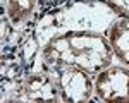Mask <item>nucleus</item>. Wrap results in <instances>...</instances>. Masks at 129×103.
<instances>
[{
    "mask_svg": "<svg viewBox=\"0 0 129 103\" xmlns=\"http://www.w3.org/2000/svg\"><path fill=\"white\" fill-rule=\"evenodd\" d=\"M110 46L115 57L129 65V17L114 22L110 29Z\"/></svg>",
    "mask_w": 129,
    "mask_h": 103,
    "instance_id": "39448f33",
    "label": "nucleus"
},
{
    "mask_svg": "<svg viewBox=\"0 0 129 103\" xmlns=\"http://www.w3.org/2000/svg\"><path fill=\"white\" fill-rule=\"evenodd\" d=\"M95 91L102 101H129V71L124 67H110L96 76Z\"/></svg>",
    "mask_w": 129,
    "mask_h": 103,
    "instance_id": "7ed1b4c3",
    "label": "nucleus"
},
{
    "mask_svg": "<svg viewBox=\"0 0 129 103\" xmlns=\"http://www.w3.org/2000/svg\"><path fill=\"white\" fill-rule=\"evenodd\" d=\"M55 84L59 89L60 100L71 103L88 101L91 98L93 82L88 72L76 67H55Z\"/></svg>",
    "mask_w": 129,
    "mask_h": 103,
    "instance_id": "f03ea898",
    "label": "nucleus"
},
{
    "mask_svg": "<svg viewBox=\"0 0 129 103\" xmlns=\"http://www.w3.org/2000/svg\"><path fill=\"white\" fill-rule=\"evenodd\" d=\"M112 53V46L103 36L76 31L53 38L43 50V60L52 69L76 67L93 74L110 65Z\"/></svg>",
    "mask_w": 129,
    "mask_h": 103,
    "instance_id": "f257e3e1",
    "label": "nucleus"
},
{
    "mask_svg": "<svg viewBox=\"0 0 129 103\" xmlns=\"http://www.w3.org/2000/svg\"><path fill=\"white\" fill-rule=\"evenodd\" d=\"M107 2L112 5V9L115 12L129 17V0H107Z\"/></svg>",
    "mask_w": 129,
    "mask_h": 103,
    "instance_id": "0eeeda50",
    "label": "nucleus"
},
{
    "mask_svg": "<svg viewBox=\"0 0 129 103\" xmlns=\"http://www.w3.org/2000/svg\"><path fill=\"white\" fill-rule=\"evenodd\" d=\"M22 93L29 101H57L59 89L57 84L45 74H33L24 81Z\"/></svg>",
    "mask_w": 129,
    "mask_h": 103,
    "instance_id": "20e7f679",
    "label": "nucleus"
},
{
    "mask_svg": "<svg viewBox=\"0 0 129 103\" xmlns=\"http://www.w3.org/2000/svg\"><path fill=\"white\" fill-rule=\"evenodd\" d=\"M36 0H7V14L12 22H21L24 21L35 7Z\"/></svg>",
    "mask_w": 129,
    "mask_h": 103,
    "instance_id": "423d86ee",
    "label": "nucleus"
}]
</instances>
